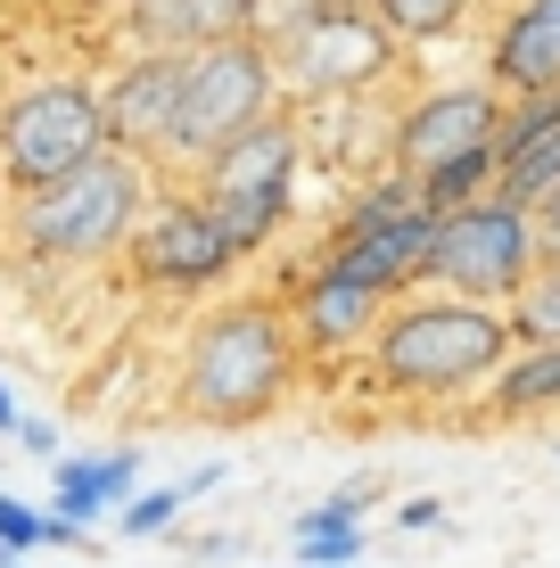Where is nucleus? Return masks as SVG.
Masks as SVG:
<instances>
[{"label":"nucleus","instance_id":"nucleus-11","mask_svg":"<svg viewBox=\"0 0 560 568\" xmlns=\"http://www.w3.org/2000/svg\"><path fill=\"white\" fill-rule=\"evenodd\" d=\"M281 305H288V329H297L305 363H338V355H363V346L379 338V313H388L396 297L379 281H363V272L314 256Z\"/></svg>","mask_w":560,"mask_h":568},{"label":"nucleus","instance_id":"nucleus-12","mask_svg":"<svg viewBox=\"0 0 560 568\" xmlns=\"http://www.w3.org/2000/svg\"><path fill=\"white\" fill-rule=\"evenodd\" d=\"M429 240H437V214L429 206H396L379 214V223H355V231H330L322 240V256L363 272V281H379L388 297H413V288H429Z\"/></svg>","mask_w":560,"mask_h":568},{"label":"nucleus","instance_id":"nucleus-27","mask_svg":"<svg viewBox=\"0 0 560 568\" xmlns=\"http://www.w3.org/2000/svg\"><path fill=\"white\" fill-rule=\"evenodd\" d=\"M536 231H544V256H560V190L536 206Z\"/></svg>","mask_w":560,"mask_h":568},{"label":"nucleus","instance_id":"nucleus-1","mask_svg":"<svg viewBox=\"0 0 560 568\" xmlns=\"http://www.w3.org/2000/svg\"><path fill=\"white\" fill-rule=\"evenodd\" d=\"M519 346L511 305H478L454 288H413L379 313V338L363 346V379L388 404H420V413H454L478 404L487 379L503 371V355Z\"/></svg>","mask_w":560,"mask_h":568},{"label":"nucleus","instance_id":"nucleus-23","mask_svg":"<svg viewBox=\"0 0 560 568\" xmlns=\"http://www.w3.org/2000/svg\"><path fill=\"white\" fill-rule=\"evenodd\" d=\"M511 329L519 338H560V256H544V272L511 297Z\"/></svg>","mask_w":560,"mask_h":568},{"label":"nucleus","instance_id":"nucleus-14","mask_svg":"<svg viewBox=\"0 0 560 568\" xmlns=\"http://www.w3.org/2000/svg\"><path fill=\"white\" fill-rule=\"evenodd\" d=\"M173 100H182V50H132L124 67H115L108 83H100L108 141H115V149L157 156L165 124H173Z\"/></svg>","mask_w":560,"mask_h":568},{"label":"nucleus","instance_id":"nucleus-4","mask_svg":"<svg viewBox=\"0 0 560 568\" xmlns=\"http://www.w3.org/2000/svg\"><path fill=\"white\" fill-rule=\"evenodd\" d=\"M288 108L281 100V67H273V42L264 33H223V42H198L182 50V100H173V124L149 165L165 182H190L223 141H240L256 115Z\"/></svg>","mask_w":560,"mask_h":568},{"label":"nucleus","instance_id":"nucleus-21","mask_svg":"<svg viewBox=\"0 0 560 568\" xmlns=\"http://www.w3.org/2000/svg\"><path fill=\"white\" fill-rule=\"evenodd\" d=\"M371 9L388 17V33H396L404 50H420V42H446V33H461L478 0H371Z\"/></svg>","mask_w":560,"mask_h":568},{"label":"nucleus","instance_id":"nucleus-13","mask_svg":"<svg viewBox=\"0 0 560 568\" xmlns=\"http://www.w3.org/2000/svg\"><path fill=\"white\" fill-rule=\"evenodd\" d=\"M495 190L519 199V206H544L560 190V91L503 100V124H495Z\"/></svg>","mask_w":560,"mask_h":568},{"label":"nucleus","instance_id":"nucleus-16","mask_svg":"<svg viewBox=\"0 0 560 568\" xmlns=\"http://www.w3.org/2000/svg\"><path fill=\"white\" fill-rule=\"evenodd\" d=\"M141 495V454L108 445V454H58L50 462V519L67 527H100Z\"/></svg>","mask_w":560,"mask_h":568},{"label":"nucleus","instance_id":"nucleus-8","mask_svg":"<svg viewBox=\"0 0 560 568\" xmlns=\"http://www.w3.org/2000/svg\"><path fill=\"white\" fill-rule=\"evenodd\" d=\"M100 149H108L100 83L50 74V83H26L9 108H0V173H9V190H42V182L74 173Z\"/></svg>","mask_w":560,"mask_h":568},{"label":"nucleus","instance_id":"nucleus-9","mask_svg":"<svg viewBox=\"0 0 560 568\" xmlns=\"http://www.w3.org/2000/svg\"><path fill=\"white\" fill-rule=\"evenodd\" d=\"M124 264L149 297H215L247 256L231 247V231L215 223V206L198 190H157L141 231L124 240Z\"/></svg>","mask_w":560,"mask_h":568},{"label":"nucleus","instance_id":"nucleus-29","mask_svg":"<svg viewBox=\"0 0 560 568\" xmlns=\"http://www.w3.org/2000/svg\"><path fill=\"white\" fill-rule=\"evenodd\" d=\"M297 568H363V560H297Z\"/></svg>","mask_w":560,"mask_h":568},{"label":"nucleus","instance_id":"nucleus-5","mask_svg":"<svg viewBox=\"0 0 560 568\" xmlns=\"http://www.w3.org/2000/svg\"><path fill=\"white\" fill-rule=\"evenodd\" d=\"M297 182H305V124L288 108L256 115L240 141H223L198 173H190V190L215 206V223L231 231L240 256H264V247L288 231V214H297Z\"/></svg>","mask_w":560,"mask_h":568},{"label":"nucleus","instance_id":"nucleus-17","mask_svg":"<svg viewBox=\"0 0 560 568\" xmlns=\"http://www.w3.org/2000/svg\"><path fill=\"white\" fill-rule=\"evenodd\" d=\"M256 0H132L124 26L141 50H198V42H223V33H247Z\"/></svg>","mask_w":560,"mask_h":568},{"label":"nucleus","instance_id":"nucleus-28","mask_svg":"<svg viewBox=\"0 0 560 568\" xmlns=\"http://www.w3.org/2000/svg\"><path fill=\"white\" fill-rule=\"evenodd\" d=\"M0 437H17V396H9V379H0Z\"/></svg>","mask_w":560,"mask_h":568},{"label":"nucleus","instance_id":"nucleus-20","mask_svg":"<svg viewBox=\"0 0 560 568\" xmlns=\"http://www.w3.org/2000/svg\"><path fill=\"white\" fill-rule=\"evenodd\" d=\"M487 190H495V149H461V156H446V165L413 173V199L429 206V214L470 206V199H487Z\"/></svg>","mask_w":560,"mask_h":568},{"label":"nucleus","instance_id":"nucleus-10","mask_svg":"<svg viewBox=\"0 0 560 568\" xmlns=\"http://www.w3.org/2000/svg\"><path fill=\"white\" fill-rule=\"evenodd\" d=\"M495 124H503V91H495L487 74H470V83H429V91H413V100L396 108L388 165L413 182V173L446 165L461 149H495Z\"/></svg>","mask_w":560,"mask_h":568},{"label":"nucleus","instance_id":"nucleus-19","mask_svg":"<svg viewBox=\"0 0 560 568\" xmlns=\"http://www.w3.org/2000/svg\"><path fill=\"white\" fill-rule=\"evenodd\" d=\"M297 560H363V495L355 486H338V495H322L314 511H297Z\"/></svg>","mask_w":560,"mask_h":568},{"label":"nucleus","instance_id":"nucleus-25","mask_svg":"<svg viewBox=\"0 0 560 568\" xmlns=\"http://www.w3.org/2000/svg\"><path fill=\"white\" fill-rule=\"evenodd\" d=\"M437 519H446V503H437V495H413V503L396 511V527H404V536H429Z\"/></svg>","mask_w":560,"mask_h":568},{"label":"nucleus","instance_id":"nucleus-22","mask_svg":"<svg viewBox=\"0 0 560 568\" xmlns=\"http://www.w3.org/2000/svg\"><path fill=\"white\" fill-rule=\"evenodd\" d=\"M182 511H190V486H141V495L115 511V536L149 544V536H165V527H182Z\"/></svg>","mask_w":560,"mask_h":568},{"label":"nucleus","instance_id":"nucleus-31","mask_svg":"<svg viewBox=\"0 0 560 568\" xmlns=\"http://www.w3.org/2000/svg\"><path fill=\"white\" fill-rule=\"evenodd\" d=\"M115 9H132V0H115Z\"/></svg>","mask_w":560,"mask_h":568},{"label":"nucleus","instance_id":"nucleus-32","mask_svg":"<svg viewBox=\"0 0 560 568\" xmlns=\"http://www.w3.org/2000/svg\"><path fill=\"white\" fill-rule=\"evenodd\" d=\"M0 568H17V560H0Z\"/></svg>","mask_w":560,"mask_h":568},{"label":"nucleus","instance_id":"nucleus-2","mask_svg":"<svg viewBox=\"0 0 560 568\" xmlns=\"http://www.w3.org/2000/svg\"><path fill=\"white\" fill-rule=\"evenodd\" d=\"M305 346L281 297H223L182 338V420L198 428H256L297 396Z\"/></svg>","mask_w":560,"mask_h":568},{"label":"nucleus","instance_id":"nucleus-6","mask_svg":"<svg viewBox=\"0 0 560 568\" xmlns=\"http://www.w3.org/2000/svg\"><path fill=\"white\" fill-rule=\"evenodd\" d=\"M273 67H281V100L288 108H338L379 91L404 67V42L388 33V17L371 0H314L288 33H273Z\"/></svg>","mask_w":560,"mask_h":568},{"label":"nucleus","instance_id":"nucleus-7","mask_svg":"<svg viewBox=\"0 0 560 568\" xmlns=\"http://www.w3.org/2000/svg\"><path fill=\"white\" fill-rule=\"evenodd\" d=\"M536 272H544V231H536V206L487 190V199L437 214V240H429V281H437V288L478 297V305H511Z\"/></svg>","mask_w":560,"mask_h":568},{"label":"nucleus","instance_id":"nucleus-3","mask_svg":"<svg viewBox=\"0 0 560 568\" xmlns=\"http://www.w3.org/2000/svg\"><path fill=\"white\" fill-rule=\"evenodd\" d=\"M165 173L149 165L141 149H100L83 156L74 173H58L42 190H17V247H26L33 264H108L124 256V240L141 231L149 199H157Z\"/></svg>","mask_w":560,"mask_h":568},{"label":"nucleus","instance_id":"nucleus-30","mask_svg":"<svg viewBox=\"0 0 560 568\" xmlns=\"http://www.w3.org/2000/svg\"><path fill=\"white\" fill-rule=\"evenodd\" d=\"M0 560H17V552H9V544H0Z\"/></svg>","mask_w":560,"mask_h":568},{"label":"nucleus","instance_id":"nucleus-26","mask_svg":"<svg viewBox=\"0 0 560 568\" xmlns=\"http://www.w3.org/2000/svg\"><path fill=\"white\" fill-rule=\"evenodd\" d=\"M17 445H26V454H42V462H58V428H50V420H26V413H17Z\"/></svg>","mask_w":560,"mask_h":568},{"label":"nucleus","instance_id":"nucleus-15","mask_svg":"<svg viewBox=\"0 0 560 568\" xmlns=\"http://www.w3.org/2000/svg\"><path fill=\"white\" fill-rule=\"evenodd\" d=\"M487 83L503 100L560 91V0H511L487 33Z\"/></svg>","mask_w":560,"mask_h":568},{"label":"nucleus","instance_id":"nucleus-18","mask_svg":"<svg viewBox=\"0 0 560 568\" xmlns=\"http://www.w3.org/2000/svg\"><path fill=\"white\" fill-rule=\"evenodd\" d=\"M487 420H560V338H519L478 396Z\"/></svg>","mask_w":560,"mask_h":568},{"label":"nucleus","instance_id":"nucleus-24","mask_svg":"<svg viewBox=\"0 0 560 568\" xmlns=\"http://www.w3.org/2000/svg\"><path fill=\"white\" fill-rule=\"evenodd\" d=\"M0 544H9L17 560L42 552V544H50V511H33V503H17L9 486H0Z\"/></svg>","mask_w":560,"mask_h":568}]
</instances>
